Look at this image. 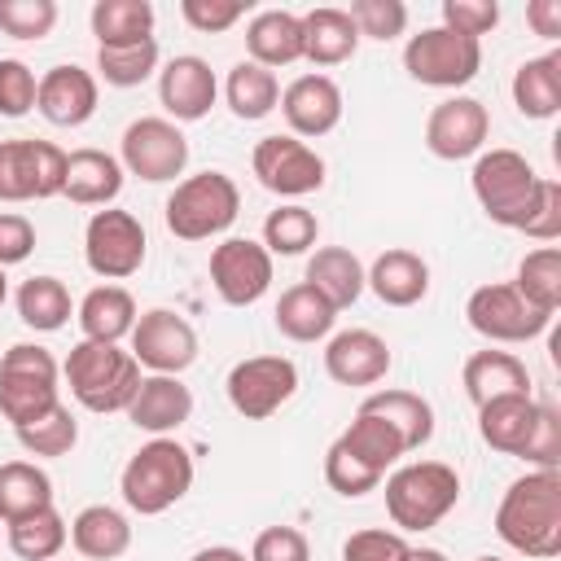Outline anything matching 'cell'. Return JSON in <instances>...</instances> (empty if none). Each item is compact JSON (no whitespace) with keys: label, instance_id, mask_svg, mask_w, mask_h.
Here are the masks:
<instances>
[{"label":"cell","instance_id":"6da1fadb","mask_svg":"<svg viewBox=\"0 0 561 561\" xmlns=\"http://www.w3.org/2000/svg\"><path fill=\"white\" fill-rule=\"evenodd\" d=\"M495 535L535 561L561 552V469H535L508 482L495 508Z\"/></svg>","mask_w":561,"mask_h":561},{"label":"cell","instance_id":"7a4b0ae2","mask_svg":"<svg viewBox=\"0 0 561 561\" xmlns=\"http://www.w3.org/2000/svg\"><path fill=\"white\" fill-rule=\"evenodd\" d=\"M469 184H473V197H478L482 215L491 224L517 228V232L526 228V219L535 215L539 193H543V175L517 149H486V153H478Z\"/></svg>","mask_w":561,"mask_h":561},{"label":"cell","instance_id":"3957f363","mask_svg":"<svg viewBox=\"0 0 561 561\" xmlns=\"http://www.w3.org/2000/svg\"><path fill=\"white\" fill-rule=\"evenodd\" d=\"M61 373L88 412H127L140 390V364L118 342H75Z\"/></svg>","mask_w":561,"mask_h":561},{"label":"cell","instance_id":"277c9868","mask_svg":"<svg viewBox=\"0 0 561 561\" xmlns=\"http://www.w3.org/2000/svg\"><path fill=\"white\" fill-rule=\"evenodd\" d=\"M188 486H193V456L175 438H149L123 465V478H118V491H123L127 508L140 513V517L167 513L171 504H180L188 495Z\"/></svg>","mask_w":561,"mask_h":561},{"label":"cell","instance_id":"5b68a950","mask_svg":"<svg viewBox=\"0 0 561 561\" xmlns=\"http://www.w3.org/2000/svg\"><path fill=\"white\" fill-rule=\"evenodd\" d=\"M460 500V473L443 460H412L386 478V513L399 535L438 526Z\"/></svg>","mask_w":561,"mask_h":561},{"label":"cell","instance_id":"8992f818","mask_svg":"<svg viewBox=\"0 0 561 561\" xmlns=\"http://www.w3.org/2000/svg\"><path fill=\"white\" fill-rule=\"evenodd\" d=\"M61 368L53 359V351L35 346V342H13L0 355V412L13 430L48 416L61 403V386H57Z\"/></svg>","mask_w":561,"mask_h":561},{"label":"cell","instance_id":"52a82bcc","mask_svg":"<svg viewBox=\"0 0 561 561\" xmlns=\"http://www.w3.org/2000/svg\"><path fill=\"white\" fill-rule=\"evenodd\" d=\"M237 210H241V188L232 184V175L197 171V175L180 180L175 193L167 197V228L180 241H206V237H219L224 228H232Z\"/></svg>","mask_w":561,"mask_h":561},{"label":"cell","instance_id":"ba28073f","mask_svg":"<svg viewBox=\"0 0 561 561\" xmlns=\"http://www.w3.org/2000/svg\"><path fill=\"white\" fill-rule=\"evenodd\" d=\"M403 70L425 88H465L482 70V39L425 26L403 44Z\"/></svg>","mask_w":561,"mask_h":561},{"label":"cell","instance_id":"9c48e42d","mask_svg":"<svg viewBox=\"0 0 561 561\" xmlns=\"http://www.w3.org/2000/svg\"><path fill=\"white\" fill-rule=\"evenodd\" d=\"M145 224L131 210L105 206L92 210L88 228H83V259L101 280H127L140 272L145 263Z\"/></svg>","mask_w":561,"mask_h":561},{"label":"cell","instance_id":"30bf717a","mask_svg":"<svg viewBox=\"0 0 561 561\" xmlns=\"http://www.w3.org/2000/svg\"><path fill=\"white\" fill-rule=\"evenodd\" d=\"M66 184V149L53 140H0V202H44Z\"/></svg>","mask_w":561,"mask_h":561},{"label":"cell","instance_id":"8fae6325","mask_svg":"<svg viewBox=\"0 0 561 561\" xmlns=\"http://www.w3.org/2000/svg\"><path fill=\"white\" fill-rule=\"evenodd\" d=\"M228 403L245 416V421H267L272 412H280L294 390H298V368L294 359L285 355H250V359H237L228 368Z\"/></svg>","mask_w":561,"mask_h":561},{"label":"cell","instance_id":"7c38bea8","mask_svg":"<svg viewBox=\"0 0 561 561\" xmlns=\"http://www.w3.org/2000/svg\"><path fill=\"white\" fill-rule=\"evenodd\" d=\"M465 320H469L473 333H482L486 342H504V346L530 342V337H539L552 324V316L535 311L508 280L478 285L469 294V302H465Z\"/></svg>","mask_w":561,"mask_h":561},{"label":"cell","instance_id":"4fadbf2b","mask_svg":"<svg viewBox=\"0 0 561 561\" xmlns=\"http://www.w3.org/2000/svg\"><path fill=\"white\" fill-rule=\"evenodd\" d=\"M118 162H123L127 175L162 184V180H175L188 167V140L171 118H136L123 131Z\"/></svg>","mask_w":561,"mask_h":561},{"label":"cell","instance_id":"5bb4252c","mask_svg":"<svg viewBox=\"0 0 561 561\" xmlns=\"http://www.w3.org/2000/svg\"><path fill=\"white\" fill-rule=\"evenodd\" d=\"M250 167L276 197H307L324 184V158L298 136H263L250 153Z\"/></svg>","mask_w":561,"mask_h":561},{"label":"cell","instance_id":"9a60e30c","mask_svg":"<svg viewBox=\"0 0 561 561\" xmlns=\"http://www.w3.org/2000/svg\"><path fill=\"white\" fill-rule=\"evenodd\" d=\"M131 359L140 368H149V373L180 377L197 359V333H193V324L180 311L153 307L131 329Z\"/></svg>","mask_w":561,"mask_h":561},{"label":"cell","instance_id":"2e32d148","mask_svg":"<svg viewBox=\"0 0 561 561\" xmlns=\"http://www.w3.org/2000/svg\"><path fill=\"white\" fill-rule=\"evenodd\" d=\"M210 285L228 307H250L272 289V254L263 241L228 237L210 250Z\"/></svg>","mask_w":561,"mask_h":561},{"label":"cell","instance_id":"e0dca14e","mask_svg":"<svg viewBox=\"0 0 561 561\" xmlns=\"http://www.w3.org/2000/svg\"><path fill=\"white\" fill-rule=\"evenodd\" d=\"M486 136H491V114L473 96H447L425 118V149L443 162H460V158L482 153Z\"/></svg>","mask_w":561,"mask_h":561},{"label":"cell","instance_id":"ac0fdd59","mask_svg":"<svg viewBox=\"0 0 561 561\" xmlns=\"http://www.w3.org/2000/svg\"><path fill=\"white\" fill-rule=\"evenodd\" d=\"M219 96V83H215V70L206 57H193V53H180L171 57L162 70H158V101L162 110L171 114V123H197L210 114Z\"/></svg>","mask_w":561,"mask_h":561},{"label":"cell","instance_id":"d6986e66","mask_svg":"<svg viewBox=\"0 0 561 561\" xmlns=\"http://www.w3.org/2000/svg\"><path fill=\"white\" fill-rule=\"evenodd\" d=\"M280 114L289 123V136H329L342 123V88L329 75H298L285 92H280Z\"/></svg>","mask_w":561,"mask_h":561},{"label":"cell","instance_id":"ffe728a7","mask_svg":"<svg viewBox=\"0 0 561 561\" xmlns=\"http://www.w3.org/2000/svg\"><path fill=\"white\" fill-rule=\"evenodd\" d=\"M35 110L53 127H83L96 114V75L83 66H53L39 75Z\"/></svg>","mask_w":561,"mask_h":561},{"label":"cell","instance_id":"44dd1931","mask_svg":"<svg viewBox=\"0 0 561 561\" xmlns=\"http://www.w3.org/2000/svg\"><path fill=\"white\" fill-rule=\"evenodd\" d=\"M324 373L337 386H377L390 373V346L373 329H342L324 346Z\"/></svg>","mask_w":561,"mask_h":561},{"label":"cell","instance_id":"7402d4cb","mask_svg":"<svg viewBox=\"0 0 561 561\" xmlns=\"http://www.w3.org/2000/svg\"><path fill=\"white\" fill-rule=\"evenodd\" d=\"M127 416H131L136 430H145L153 438H167L171 430H180L193 416V390L180 377L149 373V377H140V390L127 403Z\"/></svg>","mask_w":561,"mask_h":561},{"label":"cell","instance_id":"603a6c76","mask_svg":"<svg viewBox=\"0 0 561 561\" xmlns=\"http://www.w3.org/2000/svg\"><path fill=\"white\" fill-rule=\"evenodd\" d=\"M364 289H373L386 307H416L430 294V263L412 250H386L364 272Z\"/></svg>","mask_w":561,"mask_h":561},{"label":"cell","instance_id":"cb8c5ba5","mask_svg":"<svg viewBox=\"0 0 561 561\" xmlns=\"http://www.w3.org/2000/svg\"><path fill=\"white\" fill-rule=\"evenodd\" d=\"M460 381H465V394L473 408L491 403V399H504V394H530V373L526 364L513 355V351H473L460 368Z\"/></svg>","mask_w":561,"mask_h":561},{"label":"cell","instance_id":"d4e9b609","mask_svg":"<svg viewBox=\"0 0 561 561\" xmlns=\"http://www.w3.org/2000/svg\"><path fill=\"white\" fill-rule=\"evenodd\" d=\"M245 53L254 66L276 70L302 61V18L289 9H263L245 26Z\"/></svg>","mask_w":561,"mask_h":561},{"label":"cell","instance_id":"484cf974","mask_svg":"<svg viewBox=\"0 0 561 561\" xmlns=\"http://www.w3.org/2000/svg\"><path fill=\"white\" fill-rule=\"evenodd\" d=\"M123 162L105 149H75L66 153V184L61 193L75 206H110L123 193Z\"/></svg>","mask_w":561,"mask_h":561},{"label":"cell","instance_id":"4316f807","mask_svg":"<svg viewBox=\"0 0 561 561\" xmlns=\"http://www.w3.org/2000/svg\"><path fill=\"white\" fill-rule=\"evenodd\" d=\"M355 48H359V31H355L346 9L320 4V9L302 13V61H311V66H342V61L355 57Z\"/></svg>","mask_w":561,"mask_h":561},{"label":"cell","instance_id":"83f0119b","mask_svg":"<svg viewBox=\"0 0 561 561\" xmlns=\"http://www.w3.org/2000/svg\"><path fill=\"white\" fill-rule=\"evenodd\" d=\"M75 320H79L88 342H123V337H131L140 311H136V298L123 285H96V289L83 294Z\"/></svg>","mask_w":561,"mask_h":561},{"label":"cell","instance_id":"f1b7e54d","mask_svg":"<svg viewBox=\"0 0 561 561\" xmlns=\"http://www.w3.org/2000/svg\"><path fill=\"white\" fill-rule=\"evenodd\" d=\"M272 320H276V329H280L289 342H320V337L333 333L337 307H333L320 289H311L307 280H298V285H289V289L280 294Z\"/></svg>","mask_w":561,"mask_h":561},{"label":"cell","instance_id":"f546056e","mask_svg":"<svg viewBox=\"0 0 561 561\" xmlns=\"http://www.w3.org/2000/svg\"><path fill=\"white\" fill-rule=\"evenodd\" d=\"M535 416H539V403L530 394H504V399H491L478 408V434L491 451L522 456V447L535 430Z\"/></svg>","mask_w":561,"mask_h":561},{"label":"cell","instance_id":"4dcf8cb0","mask_svg":"<svg viewBox=\"0 0 561 561\" xmlns=\"http://www.w3.org/2000/svg\"><path fill=\"white\" fill-rule=\"evenodd\" d=\"M70 543L88 561H118L131 548V522L110 504H88L70 522Z\"/></svg>","mask_w":561,"mask_h":561},{"label":"cell","instance_id":"1f68e13d","mask_svg":"<svg viewBox=\"0 0 561 561\" xmlns=\"http://www.w3.org/2000/svg\"><path fill=\"white\" fill-rule=\"evenodd\" d=\"M359 412H373V416L390 421L408 451H416V447H425L434 438V408L416 390H373L359 403Z\"/></svg>","mask_w":561,"mask_h":561},{"label":"cell","instance_id":"d6a6232c","mask_svg":"<svg viewBox=\"0 0 561 561\" xmlns=\"http://www.w3.org/2000/svg\"><path fill=\"white\" fill-rule=\"evenodd\" d=\"M513 105L522 118H552L561 110V53H543L517 66Z\"/></svg>","mask_w":561,"mask_h":561},{"label":"cell","instance_id":"836d02e7","mask_svg":"<svg viewBox=\"0 0 561 561\" xmlns=\"http://www.w3.org/2000/svg\"><path fill=\"white\" fill-rule=\"evenodd\" d=\"M311 289H320L337 311L351 307L359 294H364V263L346 250V245H320L311 259H307V276H302Z\"/></svg>","mask_w":561,"mask_h":561},{"label":"cell","instance_id":"e575fe53","mask_svg":"<svg viewBox=\"0 0 561 561\" xmlns=\"http://www.w3.org/2000/svg\"><path fill=\"white\" fill-rule=\"evenodd\" d=\"M88 22L96 35V48H123V44L153 39V4L149 0H96Z\"/></svg>","mask_w":561,"mask_h":561},{"label":"cell","instance_id":"d590c367","mask_svg":"<svg viewBox=\"0 0 561 561\" xmlns=\"http://www.w3.org/2000/svg\"><path fill=\"white\" fill-rule=\"evenodd\" d=\"M333 443H337L342 451H351L359 465L377 469L381 478H386V469L408 451V447H403V438H399V430H394L390 421L373 416V412H355V421H351Z\"/></svg>","mask_w":561,"mask_h":561},{"label":"cell","instance_id":"8d00e7d4","mask_svg":"<svg viewBox=\"0 0 561 561\" xmlns=\"http://www.w3.org/2000/svg\"><path fill=\"white\" fill-rule=\"evenodd\" d=\"M53 504V478L31 460H4L0 465V522H22Z\"/></svg>","mask_w":561,"mask_h":561},{"label":"cell","instance_id":"74e56055","mask_svg":"<svg viewBox=\"0 0 561 561\" xmlns=\"http://www.w3.org/2000/svg\"><path fill=\"white\" fill-rule=\"evenodd\" d=\"M224 101H228V110H232L237 118L259 123V118H267V114L280 105V83H276L272 70H263V66H254V61H237V66L228 70Z\"/></svg>","mask_w":561,"mask_h":561},{"label":"cell","instance_id":"f35d334b","mask_svg":"<svg viewBox=\"0 0 561 561\" xmlns=\"http://www.w3.org/2000/svg\"><path fill=\"white\" fill-rule=\"evenodd\" d=\"M75 302H70V289L57 280V276H31L18 285V316L26 329L35 333H57L66 320H70Z\"/></svg>","mask_w":561,"mask_h":561},{"label":"cell","instance_id":"ab89813d","mask_svg":"<svg viewBox=\"0 0 561 561\" xmlns=\"http://www.w3.org/2000/svg\"><path fill=\"white\" fill-rule=\"evenodd\" d=\"M513 289L543 316H557L561 307V250L557 245H539L517 263V280Z\"/></svg>","mask_w":561,"mask_h":561},{"label":"cell","instance_id":"60d3db41","mask_svg":"<svg viewBox=\"0 0 561 561\" xmlns=\"http://www.w3.org/2000/svg\"><path fill=\"white\" fill-rule=\"evenodd\" d=\"M66 539H70V526L53 504L22 522H9V548L22 561H53L66 548Z\"/></svg>","mask_w":561,"mask_h":561},{"label":"cell","instance_id":"b9f144b4","mask_svg":"<svg viewBox=\"0 0 561 561\" xmlns=\"http://www.w3.org/2000/svg\"><path fill=\"white\" fill-rule=\"evenodd\" d=\"M320 237V219L289 202V206H276L267 219H263V250L267 254H307Z\"/></svg>","mask_w":561,"mask_h":561},{"label":"cell","instance_id":"7bdbcfd3","mask_svg":"<svg viewBox=\"0 0 561 561\" xmlns=\"http://www.w3.org/2000/svg\"><path fill=\"white\" fill-rule=\"evenodd\" d=\"M96 70L114 88H136L158 70V39L123 44V48H96Z\"/></svg>","mask_w":561,"mask_h":561},{"label":"cell","instance_id":"ee69618b","mask_svg":"<svg viewBox=\"0 0 561 561\" xmlns=\"http://www.w3.org/2000/svg\"><path fill=\"white\" fill-rule=\"evenodd\" d=\"M13 434L31 456H48L53 460V456H66L79 443V421H75V412L66 403H57L48 416H39V421H31V425H22Z\"/></svg>","mask_w":561,"mask_h":561},{"label":"cell","instance_id":"f6af8a7d","mask_svg":"<svg viewBox=\"0 0 561 561\" xmlns=\"http://www.w3.org/2000/svg\"><path fill=\"white\" fill-rule=\"evenodd\" d=\"M57 26L53 0H0V31L9 39H44Z\"/></svg>","mask_w":561,"mask_h":561},{"label":"cell","instance_id":"bcb514c9","mask_svg":"<svg viewBox=\"0 0 561 561\" xmlns=\"http://www.w3.org/2000/svg\"><path fill=\"white\" fill-rule=\"evenodd\" d=\"M351 22L359 31V39H394L408 31V4L403 0H355L351 9Z\"/></svg>","mask_w":561,"mask_h":561},{"label":"cell","instance_id":"7dc6e473","mask_svg":"<svg viewBox=\"0 0 561 561\" xmlns=\"http://www.w3.org/2000/svg\"><path fill=\"white\" fill-rule=\"evenodd\" d=\"M324 482H329L337 495L359 500V495H368V491L381 486V473L368 469V465H359V460H355L351 451H342L337 443H329V451H324Z\"/></svg>","mask_w":561,"mask_h":561},{"label":"cell","instance_id":"c3c4849f","mask_svg":"<svg viewBox=\"0 0 561 561\" xmlns=\"http://www.w3.org/2000/svg\"><path fill=\"white\" fill-rule=\"evenodd\" d=\"M35 88H39V79H35V70L26 61L0 57V114L4 118L31 114L35 110Z\"/></svg>","mask_w":561,"mask_h":561},{"label":"cell","instance_id":"681fc988","mask_svg":"<svg viewBox=\"0 0 561 561\" xmlns=\"http://www.w3.org/2000/svg\"><path fill=\"white\" fill-rule=\"evenodd\" d=\"M408 539L399 530H381V526H368V530H355L346 543H342V561H408Z\"/></svg>","mask_w":561,"mask_h":561},{"label":"cell","instance_id":"f907efd6","mask_svg":"<svg viewBox=\"0 0 561 561\" xmlns=\"http://www.w3.org/2000/svg\"><path fill=\"white\" fill-rule=\"evenodd\" d=\"M522 460H530L535 469H561V416L552 403H539V416L522 447Z\"/></svg>","mask_w":561,"mask_h":561},{"label":"cell","instance_id":"816d5d0a","mask_svg":"<svg viewBox=\"0 0 561 561\" xmlns=\"http://www.w3.org/2000/svg\"><path fill=\"white\" fill-rule=\"evenodd\" d=\"M500 22V4L495 0H443V26L469 39L491 35Z\"/></svg>","mask_w":561,"mask_h":561},{"label":"cell","instance_id":"f5cc1de1","mask_svg":"<svg viewBox=\"0 0 561 561\" xmlns=\"http://www.w3.org/2000/svg\"><path fill=\"white\" fill-rule=\"evenodd\" d=\"M250 561H311V543L298 526H267L254 535Z\"/></svg>","mask_w":561,"mask_h":561},{"label":"cell","instance_id":"db71d44e","mask_svg":"<svg viewBox=\"0 0 561 561\" xmlns=\"http://www.w3.org/2000/svg\"><path fill=\"white\" fill-rule=\"evenodd\" d=\"M180 18L202 35H219L245 18V4L241 0H180Z\"/></svg>","mask_w":561,"mask_h":561},{"label":"cell","instance_id":"11a10c76","mask_svg":"<svg viewBox=\"0 0 561 561\" xmlns=\"http://www.w3.org/2000/svg\"><path fill=\"white\" fill-rule=\"evenodd\" d=\"M35 250V224L18 210H0V267L26 263Z\"/></svg>","mask_w":561,"mask_h":561},{"label":"cell","instance_id":"9f6ffc18","mask_svg":"<svg viewBox=\"0 0 561 561\" xmlns=\"http://www.w3.org/2000/svg\"><path fill=\"white\" fill-rule=\"evenodd\" d=\"M522 232L535 237V241H557V237H561V184H557V180H543L539 206H535V215L526 219Z\"/></svg>","mask_w":561,"mask_h":561},{"label":"cell","instance_id":"6f0895ef","mask_svg":"<svg viewBox=\"0 0 561 561\" xmlns=\"http://www.w3.org/2000/svg\"><path fill=\"white\" fill-rule=\"evenodd\" d=\"M526 22L535 26V35L557 39L561 35V0H530L526 4Z\"/></svg>","mask_w":561,"mask_h":561},{"label":"cell","instance_id":"680465c9","mask_svg":"<svg viewBox=\"0 0 561 561\" xmlns=\"http://www.w3.org/2000/svg\"><path fill=\"white\" fill-rule=\"evenodd\" d=\"M188 561H250L241 548H228V543H215V548H202V552H193Z\"/></svg>","mask_w":561,"mask_h":561},{"label":"cell","instance_id":"91938a15","mask_svg":"<svg viewBox=\"0 0 561 561\" xmlns=\"http://www.w3.org/2000/svg\"><path fill=\"white\" fill-rule=\"evenodd\" d=\"M408 561H447V557H443L438 548H412V552H408Z\"/></svg>","mask_w":561,"mask_h":561},{"label":"cell","instance_id":"94428289","mask_svg":"<svg viewBox=\"0 0 561 561\" xmlns=\"http://www.w3.org/2000/svg\"><path fill=\"white\" fill-rule=\"evenodd\" d=\"M4 298H9V276H4V267H0V307H4Z\"/></svg>","mask_w":561,"mask_h":561},{"label":"cell","instance_id":"6125c7cd","mask_svg":"<svg viewBox=\"0 0 561 561\" xmlns=\"http://www.w3.org/2000/svg\"><path fill=\"white\" fill-rule=\"evenodd\" d=\"M473 561H504V557H473Z\"/></svg>","mask_w":561,"mask_h":561}]
</instances>
